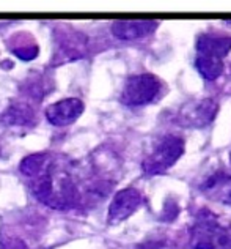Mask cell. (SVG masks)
I'll return each instance as SVG.
<instances>
[{"instance_id": "obj_1", "label": "cell", "mask_w": 231, "mask_h": 249, "mask_svg": "<svg viewBox=\"0 0 231 249\" xmlns=\"http://www.w3.org/2000/svg\"><path fill=\"white\" fill-rule=\"evenodd\" d=\"M32 194L41 202L55 210H68L79 204V185L72 172L57 158L36 178L29 180Z\"/></svg>"}, {"instance_id": "obj_2", "label": "cell", "mask_w": 231, "mask_h": 249, "mask_svg": "<svg viewBox=\"0 0 231 249\" xmlns=\"http://www.w3.org/2000/svg\"><path fill=\"white\" fill-rule=\"evenodd\" d=\"M190 249H231V224L215 213L200 210L189 229Z\"/></svg>"}, {"instance_id": "obj_3", "label": "cell", "mask_w": 231, "mask_h": 249, "mask_svg": "<svg viewBox=\"0 0 231 249\" xmlns=\"http://www.w3.org/2000/svg\"><path fill=\"white\" fill-rule=\"evenodd\" d=\"M184 153V141L180 136H162L153 150L142 162V169L147 175H162L173 167Z\"/></svg>"}, {"instance_id": "obj_4", "label": "cell", "mask_w": 231, "mask_h": 249, "mask_svg": "<svg viewBox=\"0 0 231 249\" xmlns=\"http://www.w3.org/2000/svg\"><path fill=\"white\" fill-rule=\"evenodd\" d=\"M162 82L151 73H142L129 77L121 90L120 100L124 106L137 107L153 103L161 93Z\"/></svg>"}, {"instance_id": "obj_5", "label": "cell", "mask_w": 231, "mask_h": 249, "mask_svg": "<svg viewBox=\"0 0 231 249\" xmlns=\"http://www.w3.org/2000/svg\"><path fill=\"white\" fill-rule=\"evenodd\" d=\"M217 112H219L217 101L213 98H201L184 104L176 115V122L184 128H203L214 122Z\"/></svg>"}, {"instance_id": "obj_6", "label": "cell", "mask_w": 231, "mask_h": 249, "mask_svg": "<svg viewBox=\"0 0 231 249\" xmlns=\"http://www.w3.org/2000/svg\"><path fill=\"white\" fill-rule=\"evenodd\" d=\"M143 204V196L135 188H124L118 191L109 205L107 221L110 224H120L132 216Z\"/></svg>"}, {"instance_id": "obj_7", "label": "cell", "mask_w": 231, "mask_h": 249, "mask_svg": "<svg viewBox=\"0 0 231 249\" xmlns=\"http://www.w3.org/2000/svg\"><path fill=\"white\" fill-rule=\"evenodd\" d=\"M85 104L79 98H65L46 109V119L54 126H68L83 114Z\"/></svg>"}, {"instance_id": "obj_8", "label": "cell", "mask_w": 231, "mask_h": 249, "mask_svg": "<svg viewBox=\"0 0 231 249\" xmlns=\"http://www.w3.org/2000/svg\"><path fill=\"white\" fill-rule=\"evenodd\" d=\"M85 54H87V38L81 32H63L60 36H57L55 58H60V63L77 60Z\"/></svg>"}, {"instance_id": "obj_9", "label": "cell", "mask_w": 231, "mask_h": 249, "mask_svg": "<svg viewBox=\"0 0 231 249\" xmlns=\"http://www.w3.org/2000/svg\"><path fill=\"white\" fill-rule=\"evenodd\" d=\"M2 123L10 128L29 129L36 123L35 109L27 101H13L3 110Z\"/></svg>"}, {"instance_id": "obj_10", "label": "cell", "mask_w": 231, "mask_h": 249, "mask_svg": "<svg viewBox=\"0 0 231 249\" xmlns=\"http://www.w3.org/2000/svg\"><path fill=\"white\" fill-rule=\"evenodd\" d=\"M157 27V21H116L112 24V34L121 41H134L151 35Z\"/></svg>"}, {"instance_id": "obj_11", "label": "cell", "mask_w": 231, "mask_h": 249, "mask_svg": "<svg viewBox=\"0 0 231 249\" xmlns=\"http://www.w3.org/2000/svg\"><path fill=\"white\" fill-rule=\"evenodd\" d=\"M197 55H206L223 60L231 51V38L217 34H201L195 41Z\"/></svg>"}, {"instance_id": "obj_12", "label": "cell", "mask_w": 231, "mask_h": 249, "mask_svg": "<svg viewBox=\"0 0 231 249\" xmlns=\"http://www.w3.org/2000/svg\"><path fill=\"white\" fill-rule=\"evenodd\" d=\"M54 160V156L50 153H33L25 156L19 164V170L25 178L33 180L36 178L38 175H41L46 169L49 167V164Z\"/></svg>"}, {"instance_id": "obj_13", "label": "cell", "mask_w": 231, "mask_h": 249, "mask_svg": "<svg viewBox=\"0 0 231 249\" xmlns=\"http://www.w3.org/2000/svg\"><path fill=\"white\" fill-rule=\"evenodd\" d=\"M195 68L206 81H215L223 73V60L206 55H197Z\"/></svg>"}, {"instance_id": "obj_14", "label": "cell", "mask_w": 231, "mask_h": 249, "mask_svg": "<svg viewBox=\"0 0 231 249\" xmlns=\"http://www.w3.org/2000/svg\"><path fill=\"white\" fill-rule=\"evenodd\" d=\"M50 79H48L46 76H36L35 79L25 81L24 91L29 95V98H33L36 101H41L43 98L49 93L50 90Z\"/></svg>"}, {"instance_id": "obj_15", "label": "cell", "mask_w": 231, "mask_h": 249, "mask_svg": "<svg viewBox=\"0 0 231 249\" xmlns=\"http://www.w3.org/2000/svg\"><path fill=\"white\" fill-rule=\"evenodd\" d=\"M11 52L21 60H33L38 55L39 48L33 38L29 43L22 41L21 38H15V46H11Z\"/></svg>"}, {"instance_id": "obj_16", "label": "cell", "mask_w": 231, "mask_h": 249, "mask_svg": "<svg viewBox=\"0 0 231 249\" xmlns=\"http://www.w3.org/2000/svg\"><path fill=\"white\" fill-rule=\"evenodd\" d=\"M211 197H215L219 202H222V204L231 205V174H230L228 178L223 181V185L217 189Z\"/></svg>"}, {"instance_id": "obj_17", "label": "cell", "mask_w": 231, "mask_h": 249, "mask_svg": "<svg viewBox=\"0 0 231 249\" xmlns=\"http://www.w3.org/2000/svg\"><path fill=\"white\" fill-rule=\"evenodd\" d=\"M178 213H180V207H178V204L173 199H168L165 202L164 212H162V219L165 222H171L178 216Z\"/></svg>"}, {"instance_id": "obj_18", "label": "cell", "mask_w": 231, "mask_h": 249, "mask_svg": "<svg viewBox=\"0 0 231 249\" xmlns=\"http://www.w3.org/2000/svg\"><path fill=\"white\" fill-rule=\"evenodd\" d=\"M0 249H29V248L21 238L10 237V238H5L2 241V246H0Z\"/></svg>"}, {"instance_id": "obj_19", "label": "cell", "mask_w": 231, "mask_h": 249, "mask_svg": "<svg viewBox=\"0 0 231 249\" xmlns=\"http://www.w3.org/2000/svg\"><path fill=\"white\" fill-rule=\"evenodd\" d=\"M137 249H164V241L161 240H148L145 243L138 245Z\"/></svg>"}, {"instance_id": "obj_20", "label": "cell", "mask_w": 231, "mask_h": 249, "mask_svg": "<svg viewBox=\"0 0 231 249\" xmlns=\"http://www.w3.org/2000/svg\"><path fill=\"white\" fill-rule=\"evenodd\" d=\"M230 158H231V155H230Z\"/></svg>"}]
</instances>
